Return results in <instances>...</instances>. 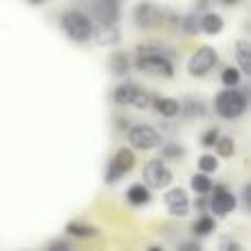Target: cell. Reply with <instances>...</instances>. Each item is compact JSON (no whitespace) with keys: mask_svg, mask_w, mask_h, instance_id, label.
Returning <instances> with one entry per match:
<instances>
[{"mask_svg":"<svg viewBox=\"0 0 251 251\" xmlns=\"http://www.w3.org/2000/svg\"><path fill=\"white\" fill-rule=\"evenodd\" d=\"M218 137H221V134H218V128H209L207 132L201 137V146L203 148H214V143H216Z\"/></svg>","mask_w":251,"mask_h":251,"instance_id":"obj_28","label":"cell"},{"mask_svg":"<svg viewBox=\"0 0 251 251\" xmlns=\"http://www.w3.org/2000/svg\"><path fill=\"white\" fill-rule=\"evenodd\" d=\"M236 62L243 75H251V44L249 40H238L236 42Z\"/></svg>","mask_w":251,"mask_h":251,"instance_id":"obj_15","label":"cell"},{"mask_svg":"<svg viewBox=\"0 0 251 251\" xmlns=\"http://www.w3.org/2000/svg\"><path fill=\"white\" fill-rule=\"evenodd\" d=\"M178 113L183 117H203L205 115V104L203 101H196V100H187L183 104H178Z\"/></svg>","mask_w":251,"mask_h":251,"instance_id":"obj_21","label":"cell"},{"mask_svg":"<svg viewBox=\"0 0 251 251\" xmlns=\"http://www.w3.org/2000/svg\"><path fill=\"white\" fill-rule=\"evenodd\" d=\"M247 95H245V91H238L236 86L227 88V91L218 93L216 101H214V108H216V113L221 115L223 119H238L243 117L245 113H247Z\"/></svg>","mask_w":251,"mask_h":251,"instance_id":"obj_1","label":"cell"},{"mask_svg":"<svg viewBox=\"0 0 251 251\" xmlns=\"http://www.w3.org/2000/svg\"><path fill=\"white\" fill-rule=\"evenodd\" d=\"M201 199H196L194 201V207L199 209V212H209V199L205 194H199Z\"/></svg>","mask_w":251,"mask_h":251,"instance_id":"obj_30","label":"cell"},{"mask_svg":"<svg viewBox=\"0 0 251 251\" xmlns=\"http://www.w3.org/2000/svg\"><path fill=\"white\" fill-rule=\"evenodd\" d=\"M128 141H130V146H134L137 150H154V148L161 146L163 139H161V134L156 132L152 126L139 124L128 130Z\"/></svg>","mask_w":251,"mask_h":251,"instance_id":"obj_6","label":"cell"},{"mask_svg":"<svg viewBox=\"0 0 251 251\" xmlns=\"http://www.w3.org/2000/svg\"><path fill=\"white\" fill-rule=\"evenodd\" d=\"M110 71H113L117 77H124V75H128V71H130L128 53H124V51L113 53V55H110Z\"/></svg>","mask_w":251,"mask_h":251,"instance_id":"obj_19","label":"cell"},{"mask_svg":"<svg viewBox=\"0 0 251 251\" xmlns=\"http://www.w3.org/2000/svg\"><path fill=\"white\" fill-rule=\"evenodd\" d=\"M60 25H62V29H64V33L69 35L71 40H75V42H86V40H91L93 20H91V16H86L84 11L71 9V11H66L64 16H62Z\"/></svg>","mask_w":251,"mask_h":251,"instance_id":"obj_2","label":"cell"},{"mask_svg":"<svg viewBox=\"0 0 251 251\" xmlns=\"http://www.w3.org/2000/svg\"><path fill=\"white\" fill-rule=\"evenodd\" d=\"M240 79H243V73H240V69H236V66H227L225 71H223L221 75V82L225 84V86H238Z\"/></svg>","mask_w":251,"mask_h":251,"instance_id":"obj_25","label":"cell"},{"mask_svg":"<svg viewBox=\"0 0 251 251\" xmlns=\"http://www.w3.org/2000/svg\"><path fill=\"white\" fill-rule=\"evenodd\" d=\"M97 234H100V231H97L95 227L84 225V223H77V221L66 225V236H73V238H95Z\"/></svg>","mask_w":251,"mask_h":251,"instance_id":"obj_18","label":"cell"},{"mask_svg":"<svg viewBox=\"0 0 251 251\" xmlns=\"http://www.w3.org/2000/svg\"><path fill=\"white\" fill-rule=\"evenodd\" d=\"M221 249L223 251H243V245L234 243V240H229V238H223L221 240Z\"/></svg>","mask_w":251,"mask_h":251,"instance_id":"obj_29","label":"cell"},{"mask_svg":"<svg viewBox=\"0 0 251 251\" xmlns=\"http://www.w3.org/2000/svg\"><path fill=\"white\" fill-rule=\"evenodd\" d=\"M199 25H201V31H205L207 35H218L223 31V26H225V22H223V16L209 11L203 18H199Z\"/></svg>","mask_w":251,"mask_h":251,"instance_id":"obj_17","label":"cell"},{"mask_svg":"<svg viewBox=\"0 0 251 251\" xmlns=\"http://www.w3.org/2000/svg\"><path fill=\"white\" fill-rule=\"evenodd\" d=\"M236 205H238V201H236V196L231 194L227 187L218 185L216 192H214V196L209 199V212L216 214V216H227L229 212H234Z\"/></svg>","mask_w":251,"mask_h":251,"instance_id":"obj_10","label":"cell"},{"mask_svg":"<svg viewBox=\"0 0 251 251\" xmlns=\"http://www.w3.org/2000/svg\"><path fill=\"white\" fill-rule=\"evenodd\" d=\"M183 154H185V150H183L178 143H168V146H163V159H181Z\"/></svg>","mask_w":251,"mask_h":251,"instance_id":"obj_27","label":"cell"},{"mask_svg":"<svg viewBox=\"0 0 251 251\" xmlns=\"http://www.w3.org/2000/svg\"><path fill=\"white\" fill-rule=\"evenodd\" d=\"M178 249H194V251H201V245H196V243H183Z\"/></svg>","mask_w":251,"mask_h":251,"instance_id":"obj_32","label":"cell"},{"mask_svg":"<svg viewBox=\"0 0 251 251\" xmlns=\"http://www.w3.org/2000/svg\"><path fill=\"white\" fill-rule=\"evenodd\" d=\"M214 148H216L218 156H223V159H229V156H234V152H236V143L231 137H218L216 143H214Z\"/></svg>","mask_w":251,"mask_h":251,"instance_id":"obj_23","label":"cell"},{"mask_svg":"<svg viewBox=\"0 0 251 251\" xmlns=\"http://www.w3.org/2000/svg\"><path fill=\"white\" fill-rule=\"evenodd\" d=\"M214 227H216V221H214L212 216H207V212H203L199 216V221L192 225V234L194 236H209L214 231Z\"/></svg>","mask_w":251,"mask_h":251,"instance_id":"obj_20","label":"cell"},{"mask_svg":"<svg viewBox=\"0 0 251 251\" xmlns=\"http://www.w3.org/2000/svg\"><path fill=\"white\" fill-rule=\"evenodd\" d=\"M126 199H128L130 205H134V207H141V205H148L150 203V187L146 185V183H134V185L128 187V192H126Z\"/></svg>","mask_w":251,"mask_h":251,"instance_id":"obj_14","label":"cell"},{"mask_svg":"<svg viewBox=\"0 0 251 251\" xmlns=\"http://www.w3.org/2000/svg\"><path fill=\"white\" fill-rule=\"evenodd\" d=\"M143 181L150 190H163L172 183V170L163 163L161 159H152L143 168Z\"/></svg>","mask_w":251,"mask_h":251,"instance_id":"obj_5","label":"cell"},{"mask_svg":"<svg viewBox=\"0 0 251 251\" xmlns=\"http://www.w3.org/2000/svg\"><path fill=\"white\" fill-rule=\"evenodd\" d=\"M49 249H51V251H57V249L69 251V249H71V245H69V243H64V240H53V243L49 245Z\"/></svg>","mask_w":251,"mask_h":251,"instance_id":"obj_31","label":"cell"},{"mask_svg":"<svg viewBox=\"0 0 251 251\" xmlns=\"http://www.w3.org/2000/svg\"><path fill=\"white\" fill-rule=\"evenodd\" d=\"M91 38L100 47H110V44H117L122 40V31H119L117 22H100V25H93Z\"/></svg>","mask_w":251,"mask_h":251,"instance_id":"obj_13","label":"cell"},{"mask_svg":"<svg viewBox=\"0 0 251 251\" xmlns=\"http://www.w3.org/2000/svg\"><path fill=\"white\" fill-rule=\"evenodd\" d=\"M47 0H29V4H33V7H40V4H44Z\"/></svg>","mask_w":251,"mask_h":251,"instance_id":"obj_34","label":"cell"},{"mask_svg":"<svg viewBox=\"0 0 251 251\" xmlns=\"http://www.w3.org/2000/svg\"><path fill=\"white\" fill-rule=\"evenodd\" d=\"M190 185H192V190H194L196 194H207V192H212V190H214L212 178H209L205 172L194 174V176H192V181H190Z\"/></svg>","mask_w":251,"mask_h":251,"instance_id":"obj_22","label":"cell"},{"mask_svg":"<svg viewBox=\"0 0 251 251\" xmlns=\"http://www.w3.org/2000/svg\"><path fill=\"white\" fill-rule=\"evenodd\" d=\"M199 170H201V172H205V174L216 172V170H218V159H216L214 154H203V156H199Z\"/></svg>","mask_w":251,"mask_h":251,"instance_id":"obj_26","label":"cell"},{"mask_svg":"<svg viewBox=\"0 0 251 251\" xmlns=\"http://www.w3.org/2000/svg\"><path fill=\"white\" fill-rule=\"evenodd\" d=\"M223 4H227V7H234V4H238L240 0H221Z\"/></svg>","mask_w":251,"mask_h":251,"instance_id":"obj_33","label":"cell"},{"mask_svg":"<svg viewBox=\"0 0 251 251\" xmlns=\"http://www.w3.org/2000/svg\"><path fill=\"white\" fill-rule=\"evenodd\" d=\"M216 62H218L216 49L201 47L199 51L190 57V62H187V73H190L192 77H203L205 73H209V71L216 66Z\"/></svg>","mask_w":251,"mask_h":251,"instance_id":"obj_7","label":"cell"},{"mask_svg":"<svg viewBox=\"0 0 251 251\" xmlns=\"http://www.w3.org/2000/svg\"><path fill=\"white\" fill-rule=\"evenodd\" d=\"M150 104L154 106L156 113L165 119H172V117L178 115V101L172 100V97H152Z\"/></svg>","mask_w":251,"mask_h":251,"instance_id":"obj_16","label":"cell"},{"mask_svg":"<svg viewBox=\"0 0 251 251\" xmlns=\"http://www.w3.org/2000/svg\"><path fill=\"white\" fill-rule=\"evenodd\" d=\"M134 168V152L128 148L117 150V154L110 159L108 170H106V183H117L124 174H128Z\"/></svg>","mask_w":251,"mask_h":251,"instance_id":"obj_8","label":"cell"},{"mask_svg":"<svg viewBox=\"0 0 251 251\" xmlns=\"http://www.w3.org/2000/svg\"><path fill=\"white\" fill-rule=\"evenodd\" d=\"M134 66L141 73L161 75V77H172L174 75V66L165 53H139Z\"/></svg>","mask_w":251,"mask_h":251,"instance_id":"obj_4","label":"cell"},{"mask_svg":"<svg viewBox=\"0 0 251 251\" xmlns=\"http://www.w3.org/2000/svg\"><path fill=\"white\" fill-rule=\"evenodd\" d=\"M181 31L187 35H196L201 31V25H199V16L196 13H187V16L181 18Z\"/></svg>","mask_w":251,"mask_h":251,"instance_id":"obj_24","label":"cell"},{"mask_svg":"<svg viewBox=\"0 0 251 251\" xmlns=\"http://www.w3.org/2000/svg\"><path fill=\"white\" fill-rule=\"evenodd\" d=\"M113 100L115 104L119 106H134V108H148L152 101V95L143 88H139L137 84H119L117 88L113 91Z\"/></svg>","mask_w":251,"mask_h":251,"instance_id":"obj_3","label":"cell"},{"mask_svg":"<svg viewBox=\"0 0 251 251\" xmlns=\"http://www.w3.org/2000/svg\"><path fill=\"white\" fill-rule=\"evenodd\" d=\"M161 20H163V11L152 2H141L134 9V22L141 29H152V26L161 25Z\"/></svg>","mask_w":251,"mask_h":251,"instance_id":"obj_11","label":"cell"},{"mask_svg":"<svg viewBox=\"0 0 251 251\" xmlns=\"http://www.w3.org/2000/svg\"><path fill=\"white\" fill-rule=\"evenodd\" d=\"M165 201V207H168V212L172 214V216H187V212H190V196H187V192L183 190V187H172V190L165 192L163 196Z\"/></svg>","mask_w":251,"mask_h":251,"instance_id":"obj_9","label":"cell"},{"mask_svg":"<svg viewBox=\"0 0 251 251\" xmlns=\"http://www.w3.org/2000/svg\"><path fill=\"white\" fill-rule=\"evenodd\" d=\"M91 9L97 22H117L122 13V0H93Z\"/></svg>","mask_w":251,"mask_h":251,"instance_id":"obj_12","label":"cell"}]
</instances>
